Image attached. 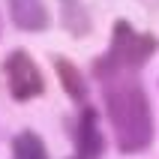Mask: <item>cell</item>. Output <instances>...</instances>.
Instances as JSON below:
<instances>
[{
  "instance_id": "5",
  "label": "cell",
  "mask_w": 159,
  "mask_h": 159,
  "mask_svg": "<svg viewBox=\"0 0 159 159\" xmlns=\"http://www.w3.org/2000/svg\"><path fill=\"white\" fill-rule=\"evenodd\" d=\"M9 6V18L12 24L21 27V30H30V33H39L51 24L48 18V9H45L42 0H6Z\"/></svg>"
},
{
  "instance_id": "6",
  "label": "cell",
  "mask_w": 159,
  "mask_h": 159,
  "mask_svg": "<svg viewBox=\"0 0 159 159\" xmlns=\"http://www.w3.org/2000/svg\"><path fill=\"white\" fill-rule=\"evenodd\" d=\"M54 69H57V75H60L63 90H66L72 99H78V102L87 99V84H84V78H81L78 66H72L66 57H54Z\"/></svg>"
},
{
  "instance_id": "1",
  "label": "cell",
  "mask_w": 159,
  "mask_h": 159,
  "mask_svg": "<svg viewBox=\"0 0 159 159\" xmlns=\"http://www.w3.org/2000/svg\"><path fill=\"white\" fill-rule=\"evenodd\" d=\"M96 72L105 81V111L114 126L117 147L123 153H141L153 141V111L144 87L108 57L96 63Z\"/></svg>"
},
{
  "instance_id": "4",
  "label": "cell",
  "mask_w": 159,
  "mask_h": 159,
  "mask_svg": "<svg viewBox=\"0 0 159 159\" xmlns=\"http://www.w3.org/2000/svg\"><path fill=\"white\" fill-rule=\"evenodd\" d=\"M75 144H78V156L81 159H99L105 150V138L99 132V120L93 108H84L78 126H75Z\"/></svg>"
},
{
  "instance_id": "8",
  "label": "cell",
  "mask_w": 159,
  "mask_h": 159,
  "mask_svg": "<svg viewBox=\"0 0 159 159\" xmlns=\"http://www.w3.org/2000/svg\"><path fill=\"white\" fill-rule=\"evenodd\" d=\"M12 153L15 159H48V150H45L42 138L36 132H21L15 135V141H12Z\"/></svg>"
},
{
  "instance_id": "7",
  "label": "cell",
  "mask_w": 159,
  "mask_h": 159,
  "mask_svg": "<svg viewBox=\"0 0 159 159\" xmlns=\"http://www.w3.org/2000/svg\"><path fill=\"white\" fill-rule=\"evenodd\" d=\"M60 24L72 36H84L90 30V15L84 12L81 0H60Z\"/></svg>"
},
{
  "instance_id": "2",
  "label": "cell",
  "mask_w": 159,
  "mask_h": 159,
  "mask_svg": "<svg viewBox=\"0 0 159 159\" xmlns=\"http://www.w3.org/2000/svg\"><path fill=\"white\" fill-rule=\"evenodd\" d=\"M156 48H159L156 36L138 33L129 21H117L114 36H111V48H108V60L120 69H138L141 63H147V57Z\"/></svg>"
},
{
  "instance_id": "9",
  "label": "cell",
  "mask_w": 159,
  "mask_h": 159,
  "mask_svg": "<svg viewBox=\"0 0 159 159\" xmlns=\"http://www.w3.org/2000/svg\"><path fill=\"white\" fill-rule=\"evenodd\" d=\"M72 159H81V156H72Z\"/></svg>"
},
{
  "instance_id": "3",
  "label": "cell",
  "mask_w": 159,
  "mask_h": 159,
  "mask_svg": "<svg viewBox=\"0 0 159 159\" xmlns=\"http://www.w3.org/2000/svg\"><path fill=\"white\" fill-rule=\"evenodd\" d=\"M3 69H6V78H9V93H12V99H18V102L33 99V96H39L45 90L42 72L30 60L27 51H12L6 57V63H3Z\"/></svg>"
}]
</instances>
